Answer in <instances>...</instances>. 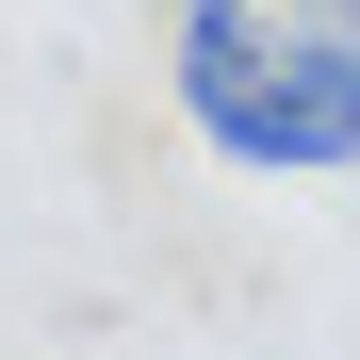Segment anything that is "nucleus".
Here are the masks:
<instances>
[{"label": "nucleus", "instance_id": "nucleus-1", "mask_svg": "<svg viewBox=\"0 0 360 360\" xmlns=\"http://www.w3.org/2000/svg\"><path fill=\"white\" fill-rule=\"evenodd\" d=\"M180 17V115L213 164L328 180L360 164V0H164Z\"/></svg>", "mask_w": 360, "mask_h": 360}]
</instances>
